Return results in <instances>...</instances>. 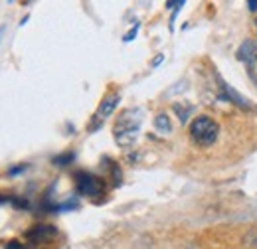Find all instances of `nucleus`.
<instances>
[{"label":"nucleus","instance_id":"obj_1","mask_svg":"<svg viewBox=\"0 0 257 249\" xmlns=\"http://www.w3.org/2000/svg\"><path fill=\"white\" fill-rule=\"evenodd\" d=\"M141 123H143V109L139 107H131L125 109L113 127V137H115V143L123 149L133 147L139 139V131H141Z\"/></svg>","mask_w":257,"mask_h":249},{"label":"nucleus","instance_id":"obj_2","mask_svg":"<svg viewBox=\"0 0 257 249\" xmlns=\"http://www.w3.org/2000/svg\"><path fill=\"white\" fill-rule=\"evenodd\" d=\"M220 125L208 115H198L190 123V139L198 147H212L218 141Z\"/></svg>","mask_w":257,"mask_h":249},{"label":"nucleus","instance_id":"obj_3","mask_svg":"<svg viewBox=\"0 0 257 249\" xmlns=\"http://www.w3.org/2000/svg\"><path fill=\"white\" fill-rule=\"evenodd\" d=\"M119 101H121V93H119V91H109V93H105V97L101 99L99 107H97L93 117H91V123L87 125V131H89V133L99 131V129L103 127V123L115 113Z\"/></svg>","mask_w":257,"mask_h":249},{"label":"nucleus","instance_id":"obj_4","mask_svg":"<svg viewBox=\"0 0 257 249\" xmlns=\"http://www.w3.org/2000/svg\"><path fill=\"white\" fill-rule=\"evenodd\" d=\"M75 188H77V192L81 196L97 198V196H101L105 192V182L99 176L91 174V172L79 170V172H75Z\"/></svg>","mask_w":257,"mask_h":249},{"label":"nucleus","instance_id":"obj_5","mask_svg":"<svg viewBox=\"0 0 257 249\" xmlns=\"http://www.w3.org/2000/svg\"><path fill=\"white\" fill-rule=\"evenodd\" d=\"M56 235H58V229H56V225H50V223H36L24 233L26 241H30V243H44Z\"/></svg>","mask_w":257,"mask_h":249},{"label":"nucleus","instance_id":"obj_6","mask_svg":"<svg viewBox=\"0 0 257 249\" xmlns=\"http://www.w3.org/2000/svg\"><path fill=\"white\" fill-rule=\"evenodd\" d=\"M218 79H220V75H218ZM220 89H222V99L225 101H229V103H233V105H237L239 109H243V111H255L257 107L249 101V99H245L241 93H237L233 87H229L225 81L220 79Z\"/></svg>","mask_w":257,"mask_h":249},{"label":"nucleus","instance_id":"obj_7","mask_svg":"<svg viewBox=\"0 0 257 249\" xmlns=\"http://www.w3.org/2000/svg\"><path fill=\"white\" fill-rule=\"evenodd\" d=\"M237 58H239L241 62H245L247 65H251V62L257 60L255 44H253L251 40H245V42L239 46V50H237Z\"/></svg>","mask_w":257,"mask_h":249},{"label":"nucleus","instance_id":"obj_8","mask_svg":"<svg viewBox=\"0 0 257 249\" xmlns=\"http://www.w3.org/2000/svg\"><path fill=\"white\" fill-rule=\"evenodd\" d=\"M172 111L178 115V121L184 125V123H188L190 115L194 113V105L186 103V101H180V103H174V105H172Z\"/></svg>","mask_w":257,"mask_h":249},{"label":"nucleus","instance_id":"obj_9","mask_svg":"<svg viewBox=\"0 0 257 249\" xmlns=\"http://www.w3.org/2000/svg\"><path fill=\"white\" fill-rule=\"evenodd\" d=\"M155 129L162 133V135H168L170 131H172V123H170V117L166 115V113H159L157 117H155Z\"/></svg>","mask_w":257,"mask_h":249},{"label":"nucleus","instance_id":"obj_10","mask_svg":"<svg viewBox=\"0 0 257 249\" xmlns=\"http://www.w3.org/2000/svg\"><path fill=\"white\" fill-rule=\"evenodd\" d=\"M73 158H75L73 153H64V155L54 156V158H52V162H54L56 166H67V164H71V162H73Z\"/></svg>","mask_w":257,"mask_h":249},{"label":"nucleus","instance_id":"obj_11","mask_svg":"<svg viewBox=\"0 0 257 249\" xmlns=\"http://www.w3.org/2000/svg\"><path fill=\"white\" fill-rule=\"evenodd\" d=\"M139 28H141V22H135V26H133V28H131V30H128L127 34H125L123 42H125V44H128V42H133V40H135V36L139 34Z\"/></svg>","mask_w":257,"mask_h":249},{"label":"nucleus","instance_id":"obj_12","mask_svg":"<svg viewBox=\"0 0 257 249\" xmlns=\"http://www.w3.org/2000/svg\"><path fill=\"white\" fill-rule=\"evenodd\" d=\"M245 245H251V247H257V229H251L245 237H243Z\"/></svg>","mask_w":257,"mask_h":249},{"label":"nucleus","instance_id":"obj_13","mask_svg":"<svg viewBox=\"0 0 257 249\" xmlns=\"http://www.w3.org/2000/svg\"><path fill=\"white\" fill-rule=\"evenodd\" d=\"M184 4H186L184 0H168V2H166V8H168V10H178V8H182Z\"/></svg>","mask_w":257,"mask_h":249},{"label":"nucleus","instance_id":"obj_14","mask_svg":"<svg viewBox=\"0 0 257 249\" xmlns=\"http://www.w3.org/2000/svg\"><path fill=\"white\" fill-rule=\"evenodd\" d=\"M26 168H28V164H18V166H14V168H10V170H8V174H10V176H16V174H20V172H24Z\"/></svg>","mask_w":257,"mask_h":249},{"label":"nucleus","instance_id":"obj_15","mask_svg":"<svg viewBox=\"0 0 257 249\" xmlns=\"http://www.w3.org/2000/svg\"><path fill=\"white\" fill-rule=\"evenodd\" d=\"M14 196L12 194H0V204H12Z\"/></svg>","mask_w":257,"mask_h":249},{"label":"nucleus","instance_id":"obj_16","mask_svg":"<svg viewBox=\"0 0 257 249\" xmlns=\"http://www.w3.org/2000/svg\"><path fill=\"white\" fill-rule=\"evenodd\" d=\"M162 62H164V54H159V56H157V58L151 62V65H153V67H159Z\"/></svg>","mask_w":257,"mask_h":249},{"label":"nucleus","instance_id":"obj_17","mask_svg":"<svg viewBox=\"0 0 257 249\" xmlns=\"http://www.w3.org/2000/svg\"><path fill=\"white\" fill-rule=\"evenodd\" d=\"M6 249H24V247H22L20 241H8V243H6Z\"/></svg>","mask_w":257,"mask_h":249},{"label":"nucleus","instance_id":"obj_18","mask_svg":"<svg viewBox=\"0 0 257 249\" xmlns=\"http://www.w3.org/2000/svg\"><path fill=\"white\" fill-rule=\"evenodd\" d=\"M255 28H257V20H255Z\"/></svg>","mask_w":257,"mask_h":249},{"label":"nucleus","instance_id":"obj_19","mask_svg":"<svg viewBox=\"0 0 257 249\" xmlns=\"http://www.w3.org/2000/svg\"><path fill=\"white\" fill-rule=\"evenodd\" d=\"M255 65H257V60H255Z\"/></svg>","mask_w":257,"mask_h":249}]
</instances>
